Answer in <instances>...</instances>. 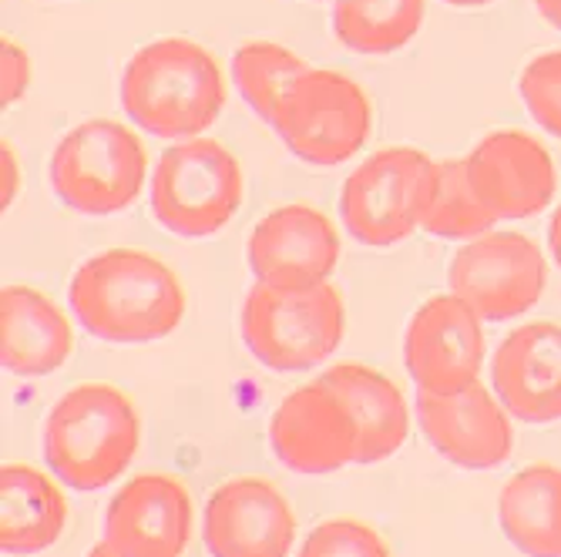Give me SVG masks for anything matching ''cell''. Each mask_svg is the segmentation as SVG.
<instances>
[{
	"label": "cell",
	"mask_w": 561,
	"mask_h": 557,
	"mask_svg": "<svg viewBox=\"0 0 561 557\" xmlns=\"http://www.w3.org/2000/svg\"><path fill=\"white\" fill-rule=\"evenodd\" d=\"M68 302L78 323L105 343L165 339L185 316L179 276L141 248L98 252L75 272Z\"/></svg>",
	"instance_id": "1"
},
{
	"label": "cell",
	"mask_w": 561,
	"mask_h": 557,
	"mask_svg": "<svg viewBox=\"0 0 561 557\" xmlns=\"http://www.w3.org/2000/svg\"><path fill=\"white\" fill-rule=\"evenodd\" d=\"M122 108L148 135L188 141L226 108L219 61L188 37H159L135 50L122 71Z\"/></svg>",
	"instance_id": "2"
},
{
	"label": "cell",
	"mask_w": 561,
	"mask_h": 557,
	"mask_svg": "<svg viewBox=\"0 0 561 557\" xmlns=\"http://www.w3.org/2000/svg\"><path fill=\"white\" fill-rule=\"evenodd\" d=\"M141 420L131 399L112 383H81L47 414L44 461L71 490H101L115 484L135 461Z\"/></svg>",
	"instance_id": "3"
},
{
	"label": "cell",
	"mask_w": 561,
	"mask_h": 557,
	"mask_svg": "<svg viewBox=\"0 0 561 557\" xmlns=\"http://www.w3.org/2000/svg\"><path fill=\"white\" fill-rule=\"evenodd\" d=\"M242 343L263 367L279 373L330 360L346 326L343 299L330 282L283 289L256 282L242 302Z\"/></svg>",
	"instance_id": "4"
},
{
	"label": "cell",
	"mask_w": 561,
	"mask_h": 557,
	"mask_svg": "<svg viewBox=\"0 0 561 557\" xmlns=\"http://www.w3.org/2000/svg\"><path fill=\"white\" fill-rule=\"evenodd\" d=\"M148 206L156 222L175 235H216L242 206V169L222 141L188 138L162 151Z\"/></svg>",
	"instance_id": "5"
},
{
	"label": "cell",
	"mask_w": 561,
	"mask_h": 557,
	"mask_svg": "<svg viewBox=\"0 0 561 557\" xmlns=\"http://www.w3.org/2000/svg\"><path fill=\"white\" fill-rule=\"evenodd\" d=\"M148 172L141 138L108 118H91L68 131L50 155V188L68 209L115 216L135 206Z\"/></svg>",
	"instance_id": "6"
},
{
	"label": "cell",
	"mask_w": 561,
	"mask_h": 557,
	"mask_svg": "<svg viewBox=\"0 0 561 557\" xmlns=\"http://www.w3.org/2000/svg\"><path fill=\"white\" fill-rule=\"evenodd\" d=\"M370 101L353 78L310 68L286 94L276 135L306 165L333 169L350 162L370 138Z\"/></svg>",
	"instance_id": "7"
},
{
	"label": "cell",
	"mask_w": 561,
	"mask_h": 557,
	"mask_svg": "<svg viewBox=\"0 0 561 557\" xmlns=\"http://www.w3.org/2000/svg\"><path fill=\"white\" fill-rule=\"evenodd\" d=\"M434 162L417 148H380L356 169L340 195V216L346 232L374 248L397 245L421 229Z\"/></svg>",
	"instance_id": "8"
},
{
	"label": "cell",
	"mask_w": 561,
	"mask_h": 557,
	"mask_svg": "<svg viewBox=\"0 0 561 557\" xmlns=\"http://www.w3.org/2000/svg\"><path fill=\"white\" fill-rule=\"evenodd\" d=\"M447 282L484 323L515 320L545 295V252L522 232H488L457 252Z\"/></svg>",
	"instance_id": "9"
},
{
	"label": "cell",
	"mask_w": 561,
	"mask_h": 557,
	"mask_svg": "<svg viewBox=\"0 0 561 557\" xmlns=\"http://www.w3.org/2000/svg\"><path fill=\"white\" fill-rule=\"evenodd\" d=\"M407 373L424 393H457L478 383L484 367L481 316L457 295H434L403 336Z\"/></svg>",
	"instance_id": "10"
},
{
	"label": "cell",
	"mask_w": 561,
	"mask_h": 557,
	"mask_svg": "<svg viewBox=\"0 0 561 557\" xmlns=\"http://www.w3.org/2000/svg\"><path fill=\"white\" fill-rule=\"evenodd\" d=\"M296 518L283 490L266 477H232L213 490L202 541L213 557H289Z\"/></svg>",
	"instance_id": "11"
},
{
	"label": "cell",
	"mask_w": 561,
	"mask_h": 557,
	"mask_svg": "<svg viewBox=\"0 0 561 557\" xmlns=\"http://www.w3.org/2000/svg\"><path fill=\"white\" fill-rule=\"evenodd\" d=\"M414 410L431 446L454 467L491 471L512 457V420H507L501 399H494L481 383H471L457 393L417 390Z\"/></svg>",
	"instance_id": "12"
},
{
	"label": "cell",
	"mask_w": 561,
	"mask_h": 557,
	"mask_svg": "<svg viewBox=\"0 0 561 557\" xmlns=\"http://www.w3.org/2000/svg\"><path fill=\"white\" fill-rule=\"evenodd\" d=\"M256 282L302 289L320 286L340 263V235L313 206H283L256 222L245 245Z\"/></svg>",
	"instance_id": "13"
},
{
	"label": "cell",
	"mask_w": 561,
	"mask_h": 557,
	"mask_svg": "<svg viewBox=\"0 0 561 557\" xmlns=\"http://www.w3.org/2000/svg\"><path fill=\"white\" fill-rule=\"evenodd\" d=\"M481 206L497 219H531L554 198L558 175L548 148L525 131H494L465 159Z\"/></svg>",
	"instance_id": "14"
},
{
	"label": "cell",
	"mask_w": 561,
	"mask_h": 557,
	"mask_svg": "<svg viewBox=\"0 0 561 557\" xmlns=\"http://www.w3.org/2000/svg\"><path fill=\"white\" fill-rule=\"evenodd\" d=\"M276 461L296 474H333L356 464V427L336 393L317 380L293 390L270 420Z\"/></svg>",
	"instance_id": "15"
},
{
	"label": "cell",
	"mask_w": 561,
	"mask_h": 557,
	"mask_svg": "<svg viewBox=\"0 0 561 557\" xmlns=\"http://www.w3.org/2000/svg\"><path fill=\"white\" fill-rule=\"evenodd\" d=\"M105 541L128 557H182L192 541V497L172 474H138L108 503Z\"/></svg>",
	"instance_id": "16"
},
{
	"label": "cell",
	"mask_w": 561,
	"mask_h": 557,
	"mask_svg": "<svg viewBox=\"0 0 561 557\" xmlns=\"http://www.w3.org/2000/svg\"><path fill=\"white\" fill-rule=\"evenodd\" d=\"M491 386L501 407L525 423L561 420V326L541 320L504 336L491 360Z\"/></svg>",
	"instance_id": "17"
},
{
	"label": "cell",
	"mask_w": 561,
	"mask_h": 557,
	"mask_svg": "<svg viewBox=\"0 0 561 557\" xmlns=\"http://www.w3.org/2000/svg\"><path fill=\"white\" fill-rule=\"evenodd\" d=\"M71 323L44 292L11 282L0 292V363L14 376H47L68 363Z\"/></svg>",
	"instance_id": "18"
},
{
	"label": "cell",
	"mask_w": 561,
	"mask_h": 557,
	"mask_svg": "<svg viewBox=\"0 0 561 557\" xmlns=\"http://www.w3.org/2000/svg\"><path fill=\"white\" fill-rule=\"evenodd\" d=\"M320 380L336 393L356 427V464L393 457L411 430V410L400 386L364 363H336Z\"/></svg>",
	"instance_id": "19"
},
{
	"label": "cell",
	"mask_w": 561,
	"mask_h": 557,
	"mask_svg": "<svg viewBox=\"0 0 561 557\" xmlns=\"http://www.w3.org/2000/svg\"><path fill=\"white\" fill-rule=\"evenodd\" d=\"M68 524V503L58 484L27 464L0 471V547L27 557L55 547Z\"/></svg>",
	"instance_id": "20"
},
{
	"label": "cell",
	"mask_w": 561,
	"mask_h": 557,
	"mask_svg": "<svg viewBox=\"0 0 561 557\" xmlns=\"http://www.w3.org/2000/svg\"><path fill=\"white\" fill-rule=\"evenodd\" d=\"M497 521L528 557H561V467L531 464L501 487Z\"/></svg>",
	"instance_id": "21"
},
{
	"label": "cell",
	"mask_w": 561,
	"mask_h": 557,
	"mask_svg": "<svg viewBox=\"0 0 561 557\" xmlns=\"http://www.w3.org/2000/svg\"><path fill=\"white\" fill-rule=\"evenodd\" d=\"M424 24V0H336L333 31L356 55H390Z\"/></svg>",
	"instance_id": "22"
},
{
	"label": "cell",
	"mask_w": 561,
	"mask_h": 557,
	"mask_svg": "<svg viewBox=\"0 0 561 557\" xmlns=\"http://www.w3.org/2000/svg\"><path fill=\"white\" fill-rule=\"evenodd\" d=\"M306 71H310V61L273 40H249L232 55V81L245 105L266 125H276L286 94Z\"/></svg>",
	"instance_id": "23"
},
{
	"label": "cell",
	"mask_w": 561,
	"mask_h": 557,
	"mask_svg": "<svg viewBox=\"0 0 561 557\" xmlns=\"http://www.w3.org/2000/svg\"><path fill=\"white\" fill-rule=\"evenodd\" d=\"M497 219L481 206L474 185L468 178V162L447 159L434 162V182L427 195V209L421 229L440 239H481Z\"/></svg>",
	"instance_id": "24"
},
{
	"label": "cell",
	"mask_w": 561,
	"mask_h": 557,
	"mask_svg": "<svg viewBox=\"0 0 561 557\" xmlns=\"http://www.w3.org/2000/svg\"><path fill=\"white\" fill-rule=\"evenodd\" d=\"M296 557H390V544L364 521L333 518L310 531Z\"/></svg>",
	"instance_id": "25"
},
{
	"label": "cell",
	"mask_w": 561,
	"mask_h": 557,
	"mask_svg": "<svg viewBox=\"0 0 561 557\" xmlns=\"http://www.w3.org/2000/svg\"><path fill=\"white\" fill-rule=\"evenodd\" d=\"M518 91L528 115L545 131L561 138V50L528 61L518 78Z\"/></svg>",
	"instance_id": "26"
},
{
	"label": "cell",
	"mask_w": 561,
	"mask_h": 557,
	"mask_svg": "<svg viewBox=\"0 0 561 557\" xmlns=\"http://www.w3.org/2000/svg\"><path fill=\"white\" fill-rule=\"evenodd\" d=\"M27 84H31L27 50L18 40L4 37V44H0V101H4V108L24 97Z\"/></svg>",
	"instance_id": "27"
},
{
	"label": "cell",
	"mask_w": 561,
	"mask_h": 557,
	"mask_svg": "<svg viewBox=\"0 0 561 557\" xmlns=\"http://www.w3.org/2000/svg\"><path fill=\"white\" fill-rule=\"evenodd\" d=\"M14 192H18V159L4 141V209L14 201Z\"/></svg>",
	"instance_id": "28"
},
{
	"label": "cell",
	"mask_w": 561,
	"mask_h": 557,
	"mask_svg": "<svg viewBox=\"0 0 561 557\" xmlns=\"http://www.w3.org/2000/svg\"><path fill=\"white\" fill-rule=\"evenodd\" d=\"M548 248H551L554 263L561 266V206L554 209V216H551V222H548Z\"/></svg>",
	"instance_id": "29"
},
{
	"label": "cell",
	"mask_w": 561,
	"mask_h": 557,
	"mask_svg": "<svg viewBox=\"0 0 561 557\" xmlns=\"http://www.w3.org/2000/svg\"><path fill=\"white\" fill-rule=\"evenodd\" d=\"M535 4H538L541 18H545V21H551V24L561 31V0H535Z\"/></svg>",
	"instance_id": "30"
},
{
	"label": "cell",
	"mask_w": 561,
	"mask_h": 557,
	"mask_svg": "<svg viewBox=\"0 0 561 557\" xmlns=\"http://www.w3.org/2000/svg\"><path fill=\"white\" fill-rule=\"evenodd\" d=\"M88 557H128V554H122V550H115L108 541H98L91 550H88Z\"/></svg>",
	"instance_id": "31"
},
{
	"label": "cell",
	"mask_w": 561,
	"mask_h": 557,
	"mask_svg": "<svg viewBox=\"0 0 561 557\" xmlns=\"http://www.w3.org/2000/svg\"><path fill=\"white\" fill-rule=\"evenodd\" d=\"M450 8H484V4H494V0H444Z\"/></svg>",
	"instance_id": "32"
}]
</instances>
